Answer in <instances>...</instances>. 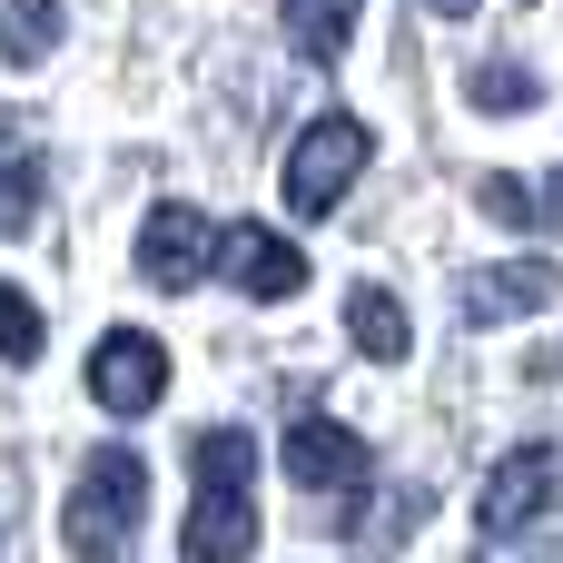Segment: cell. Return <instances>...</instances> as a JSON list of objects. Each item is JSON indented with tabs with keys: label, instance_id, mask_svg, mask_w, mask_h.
Instances as JSON below:
<instances>
[{
	"label": "cell",
	"instance_id": "cell-1",
	"mask_svg": "<svg viewBox=\"0 0 563 563\" xmlns=\"http://www.w3.org/2000/svg\"><path fill=\"white\" fill-rule=\"evenodd\" d=\"M188 563H247L257 554V445L238 426L188 435V525H178Z\"/></svg>",
	"mask_w": 563,
	"mask_h": 563
},
{
	"label": "cell",
	"instance_id": "cell-2",
	"mask_svg": "<svg viewBox=\"0 0 563 563\" xmlns=\"http://www.w3.org/2000/svg\"><path fill=\"white\" fill-rule=\"evenodd\" d=\"M139 515H148V465H139L129 445H99V455L79 465L69 505H59V534H69V554L109 563V554H129Z\"/></svg>",
	"mask_w": 563,
	"mask_h": 563
},
{
	"label": "cell",
	"instance_id": "cell-3",
	"mask_svg": "<svg viewBox=\"0 0 563 563\" xmlns=\"http://www.w3.org/2000/svg\"><path fill=\"white\" fill-rule=\"evenodd\" d=\"M366 158H376L366 119H346V109H336V119H317V129L287 148V208H297V218H327V208L356 188V168H366Z\"/></svg>",
	"mask_w": 563,
	"mask_h": 563
},
{
	"label": "cell",
	"instance_id": "cell-4",
	"mask_svg": "<svg viewBox=\"0 0 563 563\" xmlns=\"http://www.w3.org/2000/svg\"><path fill=\"white\" fill-rule=\"evenodd\" d=\"M89 396H99L109 416H148V406L168 396V346H158L148 327H109V336L89 346Z\"/></svg>",
	"mask_w": 563,
	"mask_h": 563
},
{
	"label": "cell",
	"instance_id": "cell-5",
	"mask_svg": "<svg viewBox=\"0 0 563 563\" xmlns=\"http://www.w3.org/2000/svg\"><path fill=\"white\" fill-rule=\"evenodd\" d=\"M563 505V445H515L495 475H485V534H525V525H544Z\"/></svg>",
	"mask_w": 563,
	"mask_h": 563
},
{
	"label": "cell",
	"instance_id": "cell-6",
	"mask_svg": "<svg viewBox=\"0 0 563 563\" xmlns=\"http://www.w3.org/2000/svg\"><path fill=\"white\" fill-rule=\"evenodd\" d=\"M218 267V228L198 218V208H148V228H139V277L158 287V297H188L198 277Z\"/></svg>",
	"mask_w": 563,
	"mask_h": 563
},
{
	"label": "cell",
	"instance_id": "cell-7",
	"mask_svg": "<svg viewBox=\"0 0 563 563\" xmlns=\"http://www.w3.org/2000/svg\"><path fill=\"white\" fill-rule=\"evenodd\" d=\"M218 267H228V287H238V297H257V307H287V297L307 287V247H297V238H277L267 218H238V228L218 238Z\"/></svg>",
	"mask_w": 563,
	"mask_h": 563
},
{
	"label": "cell",
	"instance_id": "cell-8",
	"mask_svg": "<svg viewBox=\"0 0 563 563\" xmlns=\"http://www.w3.org/2000/svg\"><path fill=\"white\" fill-rule=\"evenodd\" d=\"M277 465H287L307 495H366V445H356L336 416H297L287 445H277Z\"/></svg>",
	"mask_w": 563,
	"mask_h": 563
},
{
	"label": "cell",
	"instance_id": "cell-9",
	"mask_svg": "<svg viewBox=\"0 0 563 563\" xmlns=\"http://www.w3.org/2000/svg\"><path fill=\"white\" fill-rule=\"evenodd\" d=\"M544 307H563V267L554 257H515V267H475V277H465V317H475V327L544 317Z\"/></svg>",
	"mask_w": 563,
	"mask_h": 563
},
{
	"label": "cell",
	"instance_id": "cell-10",
	"mask_svg": "<svg viewBox=\"0 0 563 563\" xmlns=\"http://www.w3.org/2000/svg\"><path fill=\"white\" fill-rule=\"evenodd\" d=\"M346 336L366 346V366H406V346H416V327H406V307L386 287H356L346 297Z\"/></svg>",
	"mask_w": 563,
	"mask_h": 563
},
{
	"label": "cell",
	"instance_id": "cell-11",
	"mask_svg": "<svg viewBox=\"0 0 563 563\" xmlns=\"http://www.w3.org/2000/svg\"><path fill=\"white\" fill-rule=\"evenodd\" d=\"M356 10H366V0H277V20H287L297 59H346V40H356Z\"/></svg>",
	"mask_w": 563,
	"mask_h": 563
},
{
	"label": "cell",
	"instance_id": "cell-12",
	"mask_svg": "<svg viewBox=\"0 0 563 563\" xmlns=\"http://www.w3.org/2000/svg\"><path fill=\"white\" fill-rule=\"evenodd\" d=\"M59 49V0H0V59H49Z\"/></svg>",
	"mask_w": 563,
	"mask_h": 563
},
{
	"label": "cell",
	"instance_id": "cell-13",
	"mask_svg": "<svg viewBox=\"0 0 563 563\" xmlns=\"http://www.w3.org/2000/svg\"><path fill=\"white\" fill-rule=\"evenodd\" d=\"M465 99L505 119V109H534V99H544V79H534V69H515V59H475V69H465Z\"/></svg>",
	"mask_w": 563,
	"mask_h": 563
},
{
	"label": "cell",
	"instance_id": "cell-14",
	"mask_svg": "<svg viewBox=\"0 0 563 563\" xmlns=\"http://www.w3.org/2000/svg\"><path fill=\"white\" fill-rule=\"evenodd\" d=\"M0 356H10V366H30V356H40V307H30L10 277H0Z\"/></svg>",
	"mask_w": 563,
	"mask_h": 563
},
{
	"label": "cell",
	"instance_id": "cell-15",
	"mask_svg": "<svg viewBox=\"0 0 563 563\" xmlns=\"http://www.w3.org/2000/svg\"><path fill=\"white\" fill-rule=\"evenodd\" d=\"M475 198H485V218H505V228H534V188H525V178H485Z\"/></svg>",
	"mask_w": 563,
	"mask_h": 563
},
{
	"label": "cell",
	"instance_id": "cell-16",
	"mask_svg": "<svg viewBox=\"0 0 563 563\" xmlns=\"http://www.w3.org/2000/svg\"><path fill=\"white\" fill-rule=\"evenodd\" d=\"M534 228H563V168L544 178V188H534Z\"/></svg>",
	"mask_w": 563,
	"mask_h": 563
},
{
	"label": "cell",
	"instance_id": "cell-17",
	"mask_svg": "<svg viewBox=\"0 0 563 563\" xmlns=\"http://www.w3.org/2000/svg\"><path fill=\"white\" fill-rule=\"evenodd\" d=\"M426 10H435V20H465V10H475V0H426Z\"/></svg>",
	"mask_w": 563,
	"mask_h": 563
}]
</instances>
